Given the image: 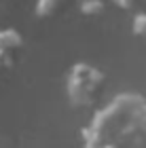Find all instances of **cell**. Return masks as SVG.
Listing matches in <instances>:
<instances>
[{"label":"cell","instance_id":"obj_1","mask_svg":"<svg viewBox=\"0 0 146 148\" xmlns=\"http://www.w3.org/2000/svg\"><path fill=\"white\" fill-rule=\"evenodd\" d=\"M102 85V74L89 68L85 64H78L72 68V76L68 80V97L74 106H89L95 99V93Z\"/></svg>","mask_w":146,"mask_h":148},{"label":"cell","instance_id":"obj_3","mask_svg":"<svg viewBox=\"0 0 146 148\" xmlns=\"http://www.w3.org/2000/svg\"><path fill=\"white\" fill-rule=\"evenodd\" d=\"M134 32L138 36H146V15H138L136 21H134Z\"/></svg>","mask_w":146,"mask_h":148},{"label":"cell","instance_id":"obj_2","mask_svg":"<svg viewBox=\"0 0 146 148\" xmlns=\"http://www.w3.org/2000/svg\"><path fill=\"white\" fill-rule=\"evenodd\" d=\"M104 11V2L99 0H85L81 4V13L83 15H97V13Z\"/></svg>","mask_w":146,"mask_h":148}]
</instances>
